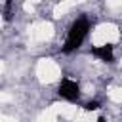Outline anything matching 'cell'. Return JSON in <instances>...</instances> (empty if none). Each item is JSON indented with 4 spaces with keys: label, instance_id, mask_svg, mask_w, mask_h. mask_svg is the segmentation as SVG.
Here are the masks:
<instances>
[{
    "label": "cell",
    "instance_id": "4",
    "mask_svg": "<svg viewBox=\"0 0 122 122\" xmlns=\"http://www.w3.org/2000/svg\"><path fill=\"white\" fill-rule=\"evenodd\" d=\"M95 109H99V103H97V101H90V103L86 105V111H95Z\"/></svg>",
    "mask_w": 122,
    "mask_h": 122
},
{
    "label": "cell",
    "instance_id": "3",
    "mask_svg": "<svg viewBox=\"0 0 122 122\" xmlns=\"http://www.w3.org/2000/svg\"><path fill=\"white\" fill-rule=\"evenodd\" d=\"M92 53L95 55V57H99L101 61H107V63H111L112 61V46L111 44H105V46H95V48H92Z\"/></svg>",
    "mask_w": 122,
    "mask_h": 122
},
{
    "label": "cell",
    "instance_id": "5",
    "mask_svg": "<svg viewBox=\"0 0 122 122\" xmlns=\"http://www.w3.org/2000/svg\"><path fill=\"white\" fill-rule=\"evenodd\" d=\"M4 13H6V19H10V17H11V15H10V13H11V2H8V4H6V11H4Z\"/></svg>",
    "mask_w": 122,
    "mask_h": 122
},
{
    "label": "cell",
    "instance_id": "2",
    "mask_svg": "<svg viewBox=\"0 0 122 122\" xmlns=\"http://www.w3.org/2000/svg\"><path fill=\"white\" fill-rule=\"evenodd\" d=\"M59 95L65 97V99H69V101H76L78 95H80V88H78V84H76L74 80L65 78V80L59 84Z\"/></svg>",
    "mask_w": 122,
    "mask_h": 122
},
{
    "label": "cell",
    "instance_id": "1",
    "mask_svg": "<svg viewBox=\"0 0 122 122\" xmlns=\"http://www.w3.org/2000/svg\"><path fill=\"white\" fill-rule=\"evenodd\" d=\"M88 29H90V23H88V19H86V17L76 19V21L72 23L71 30H69V36H67V42H65V48H63V50H65L67 53H69V51H72V50H76V48L82 44V40L86 38Z\"/></svg>",
    "mask_w": 122,
    "mask_h": 122
}]
</instances>
